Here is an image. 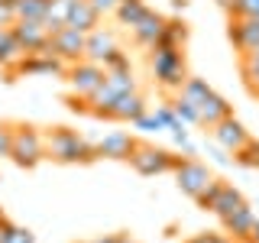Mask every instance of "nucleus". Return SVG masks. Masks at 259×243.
Wrapping results in <instances>:
<instances>
[{"label":"nucleus","mask_w":259,"mask_h":243,"mask_svg":"<svg viewBox=\"0 0 259 243\" xmlns=\"http://www.w3.org/2000/svg\"><path fill=\"white\" fill-rule=\"evenodd\" d=\"M168 101H172V107H175V113H178V120H182V124L201 127V117H198V110H194V104L188 101V97H182V94H172Z\"/></svg>","instance_id":"a878e982"},{"label":"nucleus","mask_w":259,"mask_h":243,"mask_svg":"<svg viewBox=\"0 0 259 243\" xmlns=\"http://www.w3.org/2000/svg\"><path fill=\"white\" fill-rule=\"evenodd\" d=\"M10 159L20 169H36L46 159V133L42 127L26 124V120H13V146Z\"/></svg>","instance_id":"20e7f679"},{"label":"nucleus","mask_w":259,"mask_h":243,"mask_svg":"<svg viewBox=\"0 0 259 243\" xmlns=\"http://www.w3.org/2000/svg\"><path fill=\"white\" fill-rule=\"evenodd\" d=\"M243 78V85H246V91L259 101V71H249V75H240Z\"/></svg>","instance_id":"473e14b6"},{"label":"nucleus","mask_w":259,"mask_h":243,"mask_svg":"<svg viewBox=\"0 0 259 243\" xmlns=\"http://www.w3.org/2000/svg\"><path fill=\"white\" fill-rule=\"evenodd\" d=\"M65 71H68V65H65L59 55H52L46 49V52H32V55H26L16 68L7 75V81H16V78H36V75H59V78H65Z\"/></svg>","instance_id":"1a4fd4ad"},{"label":"nucleus","mask_w":259,"mask_h":243,"mask_svg":"<svg viewBox=\"0 0 259 243\" xmlns=\"http://www.w3.org/2000/svg\"><path fill=\"white\" fill-rule=\"evenodd\" d=\"M117 240H120V230L107 233V237H97V240H78V243H117Z\"/></svg>","instance_id":"f704fd0d"},{"label":"nucleus","mask_w":259,"mask_h":243,"mask_svg":"<svg viewBox=\"0 0 259 243\" xmlns=\"http://www.w3.org/2000/svg\"><path fill=\"white\" fill-rule=\"evenodd\" d=\"M7 32H10V26H0V43L7 39Z\"/></svg>","instance_id":"e433bc0d"},{"label":"nucleus","mask_w":259,"mask_h":243,"mask_svg":"<svg viewBox=\"0 0 259 243\" xmlns=\"http://www.w3.org/2000/svg\"><path fill=\"white\" fill-rule=\"evenodd\" d=\"M210 140L221 146V149H227L230 156H237V152H240L249 140H253V136H249V130L243 127L240 120H237V113H233V117L221 120L217 127H210Z\"/></svg>","instance_id":"2eb2a0df"},{"label":"nucleus","mask_w":259,"mask_h":243,"mask_svg":"<svg viewBox=\"0 0 259 243\" xmlns=\"http://www.w3.org/2000/svg\"><path fill=\"white\" fill-rule=\"evenodd\" d=\"M237 166H246V169H259V140H249L243 149L233 156Z\"/></svg>","instance_id":"cd10ccee"},{"label":"nucleus","mask_w":259,"mask_h":243,"mask_svg":"<svg viewBox=\"0 0 259 243\" xmlns=\"http://www.w3.org/2000/svg\"><path fill=\"white\" fill-rule=\"evenodd\" d=\"M175 185L182 194H188L191 201H198L201 194H204L210 188V182H214V172H210V166H204V162H198L194 156H182V162L175 166Z\"/></svg>","instance_id":"0eeeda50"},{"label":"nucleus","mask_w":259,"mask_h":243,"mask_svg":"<svg viewBox=\"0 0 259 243\" xmlns=\"http://www.w3.org/2000/svg\"><path fill=\"white\" fill-rule=\"evenodd\" d=\"M146 110H149V104H146L143 91H130V94H120L117 101L110 104L107 113H104V120H110V124H136Z\"/></svg>","instance_id":"dca6fc26"},{"label":"nucleus","mask_w":259,"mask_h":243,"mask_svg":"<svg viewBox=\"0 0 259 243\" xmlns=\"http://www.w3.org/2000/svg\"><path fill=\"white\" fill-rule=\"evenodd\" d=\"M182 162V156H175L172 149H162V146L149 143V140H140L130 156V169L143 178H152V175H165V172H175V166Z\"/></svg>","instance_id":"39448f33"},{"label":"nucleus","mask_w":259,"mask_h":243,"mask_svg":"<svg viewBox=\"0 0 259 243\" xmlns=\"http://www.w3.org/2000/svg\"><path fill=\"white\" fill-rule=\"evenodd\" d=\"M117 243H140V240H136V237H130L126 230H120V240H117Z\"/></svg>","instance_id":"c9c22d12"},{"label":"nucleus","mask_w":259,"mask_h":243,"mask_svg":"<svg viewBox=\"0 0 259 243\" xmlns=\"http://www.w3.org/2000/svg\"><path fill=\"white\" fill-rule=\"evenodd\" d=\"M13 146V120H0V159H10Z\"/></svg>","instance_id":"c756f323"},{"label":"nucleus","mask_w":259,"mask_h":243,"mask_svg":"<svg viewBox=\"0 0 259 243\" xmlns=\"http://www.w3.org/2000/svg\"><path fill=\"white\" fill-rule=\"evenodd\" d=\"M52 0H16V20H46Z\"/></svg>","instance_id":"b1692460"},{"label":"nucleus","mask_w":259,"mask_h":243,"mask_svg":"<svg viewBox=\"0 0 259 243\" xmlns=\"http://www.w3.org/2000/svg\"><path fill=\"white\" fill-rule=\"evenodd\" d=\"M185 243H237L230 233H217V230H207V233H198V237L185 240Z\"/></svg>","instance_id":"7c9ffc66"},{"label":"nucleus","mask_w":259,"mask_h":243,"mask_svg":"<svg viewBox=\"0 0 259 243\" xmlns=\"http://www.w3.org/2000/svg\"><path fill=\"white\" fill-rule=\"evenodd\" d=\"M49 52L59 55L65 65H75L88 55V32H81L75 26H65L52 36V46H49Z\"/></svg>","instance_id":"9d476101"},{"label":"nucleus","mask_w":259,"mask_h":243,"mask_svg":"<svg viewBox=\"0 0 259 243\" xmlns=\"http://www.w3.org/2000/svg\"><path fill=\"white\" fill-rule=\"evenodd\" d=\"M68 7H71V0H52V4H49V10H46V29L52 32H59V29H65L68 26Z\"/></svg>","instance_id":"4be33fe9"},{"label":"nucleus","mask_w":259,"mask_h":243,"mask_svg":"<svg viewBox=\"0 0 259 243\" xmlns=\"http://www.w3.org/2000/svg\"><path fill=\"white\" fill-rule=\"evenodd\" d=\"M165 23H168V16L165 13H159V10H149L143 16L136 26H130V39H133V46L136 49H146L149 52L152 46H159L162 43V36H165Z\"/></svg>","instance_id":"f8f14e48"},{"label":"nucleus","mask_w":259,"mask_h":243,"mask_svg":"<svg viewBox=\"0 0 259 243\" xmlns=\"http://www.w3.org/2000/svg\"><path fill=\"white\" fill-rule=\"evenodd\" d=\"M16 23V0H0V26Z\"/></svg>","instance_id":"2f4dec72"},{"label":"nucleus","mask_w":259,"mask_h":243,"mask_svg":"<svg viewBox=\"0 0 259 243\" xmlns=\"http://www.w3.org/2000/svg\"><path fill=\"white\" fill-rule=\"evenodd\" d=\"M237 71H240V75L259 71V46L246 49V52H237Z\"/></svg>","instance_id":"c85d7f7f"},{"label":"nucleus","mask_w":259,"mask_h":243,"mask_svg":"<svg viewBox=\"0 0 259 243\" xmlns=\"http://www.w3.org/2000/svg\"><path fill=\"white\" fill-rule=\"evenodd\" d=\"M227 16H256L259 20V0H217Z\"/></svg>","instance_id":"393cba45"},{"label":"nucleus","mask_w":259,"mask_h":243,"mask_svg":"<svg viewBox=\"0 0 259 243\" xmlns=\"http://www.w3.org/2000/svg\"><path fill=\"white\" fill-rule=\"evenodd\" d=\"M104 88L113 94H130V91H140V81L133 75V65H123V68H104Z\"/></svg>","instance_id":"aec40b11"},{"label":"nucleus","mask_w":259,"mask_h":243,"mask_svg":"<svg viewBox=\"0 0 259 243\" xmlns=\"http://www.w3.org/2000/svg\"><path fill=\"white\" fill-rule=\"evenodd\" d=\"M162 43H165V46H182L185 49V43H188V23H185V20H168Z\"/></svg>","instance_id":"bb28decb"},{"label":"nucleus","mask_w":259,"mask_h":243,"mask_svg":"<svg viewBox=\"0 0 259 243\" xmlns=\"http://www.w3.org/2000/svg\"><path fill=\"white\" fill-rule=\"evenodd\" d=\"M194 205H198L201 211H210L217 221H224V217H230L237 208L246 205V198H243L240 188H233L230 182H224V178H214V182H210V188L201 194Z\"/></svg>","instance_id":"423d86ee"},{"label":"nucleus","mask_w":259,"mask_h":243,"mask_svg":"<svg viewBox=\"0 0 259 243\" xmlns=\"http://www.w3.org/2000/svg\"><path fill=\"white\" fill-rule=\"evenodd\" d=\"M42 133H46L49 162H59V166H91V162H97V146L78 130L55 124V127H42Z\"/></svg>","instance_id":"f257e3e1"},{"label":"nucleus","mask_w":259,"mask_h":243,"mask_svg":"<svg viewBox=\"0 0 259 243\" xmlns=\"http://www.w3.org/2000/svg\"><path fill=\"white\" fill-rule=\"evenodd\" d=\"M259 217L253 214V208H249V201L243 208H237L230 217H224L221 227H224V233H230L237 243H253V227H256Z\"/></svg>","instance_id":"a211bd4d"},{"label":"nucleus","mask_w":259,"mask_h":243,"mask_svg":"<svg viewBox=\"0 0 259 243\" xmlns=\"http://www.w3.org/2000/svg\"><path fill=\"white\" fill-rule=\"evenodd\" d=\"M123 52V46H120V36L117 29H107V26H97L94 32H88V55L84 59H91L97 65H104L107 68V62L113 55Z\"/></svg>","instance_id":"4468645a"},{"label":"nucleus","mask_w":259,"mask_h":243,"mask_svg":"<svg viewBox=\"0 0 259 243\" xmlns=\"http://www.w3.org/2000/svg\"><path fill=\"white\" fill-rule=\"evenodd\" d=\"M68 26H75L81 32H94L101 26V10L91 4V0H71L68 7Z\"/></svg>","instance_id":"6ab92c4d"},{"label":"nucleus","mask_w":259,"mask_h":243,"mask_svg":"<svg viewBox=\"0 0 259 243\" xmlns=\"http://www.w3.org/2000/svg\"><path fill=\"white\" fill-rule=\"evenodd\" d=\"M227 39L237 52L259 46V20L256 16H227Z\"/></svg>","instance_id":"f3484780"},{"label":"nucleus","mask_w":259,"mask_h":243,"mask_svg":"<svg viewBox=\"0 0 259 243\" xmlns=\"http://www.w3.org/2000/svg\"><path fill=\"white\" fill-rule=\"evenodd\" d=\"M4 217H7V214H4V211H0V221H4Z\"/></svg>","instance_id":"4c0bfd02"},{"label":"nucleus","mask_w":259,"mask_h":243,"mask_svg":"<svg viewBox=\"0 0 259 243\" xmlns=\"http://www.w3.org/2000/svg\"><path fill=\"white\" fill-rule=\"evenodd\" d=\"M65 85H68L71 97L84 101V97H91L97 88L104 85V65H97L91 59H81L75 65H68V71H65Z\"/></svg>","instance_id":"6e6552de"},{"label":"nucleus","mask_w":259,"mask_h":243,"mask_svg":"<svg viewBox=\"0 0 259 243\" xmlns=\"http://www.w3.org/2000/svg\"><path fill=\"white\" fill-rule=\"evenodd\" d=\"M149 10H152V7L146 4V0H120V7L113 10V20H117L123 29H130V26H136Z\"/></svg>","instance_id":"412c9836"},{"label":"nucleus","mask_w":259,"mask_h":243,"mask_svg":"<svg viewBox=\"0 0 259 243\" xmlns=\"http://www.w3.org/2000/svg\"><path fill=\"white\" fill-rule=\"evenodd\" d=\"M146 65H149V75L152 81L165 91L168 97L178 94L185 88V81H188V59H185V49L182 46H152L149 52H146Z\"/></svg>","instance_id":"f03ea898"},{"label":"nucleus","mask_w":259,"mask_h":243,"mask_svg":"<svg viewBox=\"0 0 259 243\" xmlns=\"http://www.w3.org/2000/svg\"><path fill=\"white\" fill-rule=\"evenodd\" d=\"M10 29H13L16 43L23 46V52H26V55H32V52H46V49L52 46V32L46 29L42 20H16Z\"/></svg>","instance_id":"ddd939ff"},{"label":"nucleus","mask_w":259,"mask_h":243,"mask_svg":"<svg viewBox=\"0 0 259 243\" xmlns=\"http://www.w3.org/2000/svg\"><path fill=\"white\" fill-rule=\"evenodd\" d=\"M91 4L101 10V16H113V10L120 7V0H91Z\"/></svg>","instance_id":"72a5a7b5"},{"label":"nucleus","mask_w":259,"mask_h":243,"mask_svg":"<svg viewBox=\"0 0 259 243\" xmlns=\"http://www.w3.org/2000/svg\"><path fill=\"white\" fill-rule=\"evenodd\" d=\"M0 243H36V237H32V230L13 224L10 217H4L0 221Z\"/></svg>","instance_id":"5701e85b"},{"label":"nucleus","mask_w":259,"mask_h":243,"mask_svg":"<svg viewBox=\"0 0 259 243\" xmlns=\"http://www.w3.org/2000/svg\"><path fill=\"white\" fill-rule=\"evenodd\" d=\"M178 94L188 97V101L194 104V110H198L201 127H204V130L217 127V124H221V120H227V117H233V104L227 101L224 94H217L214 88H210L204 78H198V75H191L188 81H185V88H182Z\"/></svg>","instance_id":"7ed1b4c3"},{"label":"nucleus","mask_w":259,"mask_h":243,"mask_svg":"<svg viewBox=\"0 0 259 243\" xmlns=\"http://www.w3.org/2000/svg\"><path fill=\"white\" fill-rule=\"evenodd\" d=\"M136 143H140V136L126 133V130H110V133H104L101 140H97V159H110V162H130L133 156Z\"/></svg>","instance_id":"9b49d317"}]
</instances>
